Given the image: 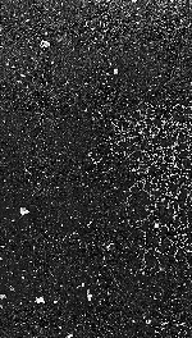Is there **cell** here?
<instances>
[{"mask_svg":"<svg viewBox=\"0 0 192 338\" xmlns=\"http://www.w3.org/2000/svg\"><path fill=\"white\" fill-rule=\"evenodd\" d=\"M164 124L165 123L161 118H154V127H156L158 129H163Z\"/></svg>","mask_w":192,"mask_h":338,"instance_id":"obj_1","label":"cell"},{"mask_svg":"<svg viewBox=\"0 0 192 338\" xmlns=\"http://www.w3.org/2000/svg\"><path fill=\"white\" fill-rule=\"evenodd\" d=\"M182 165H183V169H186V170H191L192 169V161H191V159L188 158V159H184V160H182Z\"/></svg>","mask_w":192,"mask_h":338,"instance_id":"obj_2","label":"cell"}]
</instances>
